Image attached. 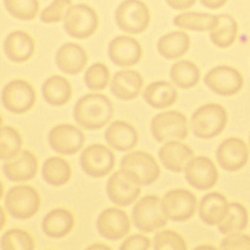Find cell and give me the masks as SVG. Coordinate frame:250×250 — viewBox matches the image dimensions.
Instances as JSON below:
<instances>
[{
    "mask_svg": "<svg viewBox=\"0 0 250 250\" xmlns=\"http://www.w3.org/2000/svg\"><path fill=\"white\" fill-rule=\"evenodd\" d=\"M112 114V104L103 94H87L81 97L73 109L75 121L88 130L104 127L109 122Z\"/></svg>",
    "mask_w": 250,
    "mask_h": 250,
    "instance_id": "1",
    "label": "cell"
},
{
    "mask_svg": "<svg viewBox=\"0 0 250 250\" xmlns=\"http://www.w3.org/2000/svg\"><path fill=\"white\" fill-rule=\"evenodd\" d=\"M227 121L228 114L225 107L219 104L210 103L195 109L190 118V127L196 137L212 139L225 129Z\"/></svg>",
    "mask_w": 250,
    "mask_h": 250,
    "instance_id": "2",
    "label": "cell"
},
{
    "mask_svg": "<svg viewBox=\"0 0 250 250\" xmlns=\"http://www.w3.org/2000/svg\"><path fill=\"white\" fill-rule=\"evenodd\" d=\"M134 226L144 232H150L164 227L168 217L163 208L162 199L154 194L142 197L133 207Z\"/></svg>",
    "mask_w": 250,
    "mask_h": 250,
    "instance_id": "3",
    "label": "cell"
},
{
    "mask_svg": "<svg viewBox=\"0 0 250 250\" xmlns=\"http://www.w3.org/2000/svg\"><path fill=\"white\" fill-rule=\"evenodd\" d=\"M41 198L31 186L19 185L12 187L5 196V208L16 219L27 220L39 210Z\"/></svg>",
    "mask_w": 250,
    "mask_h": 250,
    "instance_id": "4",
    "label": "cell"
},
{
    "mask_svg": "<svg viewBox=\"0 0 250 250\" xmlns=\"http://www.w3.org/2000/svg\"><path fill=\"white\" fill-rule=\"evenodd\" d=\"M150 132L159 143L184 140L188 135V119L178 110L160 112L151 119Z\"/></svg>",
    "mask_w": 250,
    "mask_h": 250,
    "instance_id": "5",
    "label": "cell"
},
{
    "mask_svg": "<svg viewBox=\"0 0 250 250\" xmlns=\"http://www.w3.org/2000/svg\"><path fill=\"white\" fill-rule=\"evenodd\" d=\"M142 183L131 171L120 169L114 172L106 183V193L109 200L119 206H128L141 193Z\"/></svg>",
    "mask_w": 250,
    "mask_h": 250,
    "instance_id": "6",
    "label": "cell"
},
{
    "mask_svg": "<svg viewBox=\"0 0 250 250\" xmlns=\"http://www.w3.org/2000/svg\"><path fill=\"white\" fill-rule=\"evenodd\" d=\"M115 21L125 32L142 33L149 24V10L141 0H124L116 8Z\"/></svg>",
    "mask_w": 250,
    "mask_h": 250,
    "instance_id": "7",
    "label": "cell"
},
{
    "mask_svg": "<svg viewBox=\"0 0 250 250\" xmlns=\"http://www.w3.org/2000/svg\"><path fill=\"white\" fill-rule=\"evenodd\" d=\"M99 19L95 10L86 4L72 5L63 20L65 32L77 39L91 37L98 28Z\"/></svg>",
    "mask_w": 250,
    "mask_h": 250,
    "instance_id": "8",
    "label": "cell"
},
{
    "mask_svg": "<svg viewBox=\"0 0 250 250\" xmlns=\"http://www.w3.org/2000/svg\"><path fill=\"white\" fill-rule=\"evenodd\" d=\"M204 83L217 95L232 96L241 90L243 77L236 68L222 64L211 68L205 74Z\"/></svg>",
    "mask_w": 250,
    "mask_h": 250,
    "instance_id": "9",
    "label": "cell"
},
{
    "mask_svg": "<svg viewBox=\"0 0 250 250\" xmlns=\"http://www.w3.org/2000/svg\"><path fill=\"white\" fill-rule=\"evenodd\" d=\"M1 100L3 105L9 111L23 113L33 106L36 95L33 87L27 81L15 79L3 88Z\"/></svg>",
    "mask_w": 250,
    "mask_h": 250,
    "instance_id": "10",
    "label": "cell"
},
{
    "mask_svg": "<svg viewBox=\"0 0 250 250\" xmlns=\"http://www.w3.org/2000/svg\"><path fill=\"white\" fill-rule=\"evenodd\" d=\"M114 163L113 152L102 144H94L87 146L80 155L81 168L93 178L106 176L112 170Z\"/></svg>",
    "mask_w": 250,
    "mask_h": 250,
    "instance_id": "11",
    "label": "cell"
},
{
    "mask_svg": "<svg viewBox=\"0 0 250 250\" xmlns=\"http://www.w3.org/2000/svg\"><path fill=\"white\" fill-rule=\"evenodd\" d=\"M162 202L168 219L174 222H184L190 219L197 204L194 194L185 188H174L167 191Z\"/></svg>",
    "mask_w": 250,
    "mask_h": 250,
    "instance_id": "12",
    "label": "cell"
},
{
    "mask_svg": "<svg viewBox=\"0 0 250 250\" xmlns=\"http://www.w3.org/2000/svg\"><path fill=\"white\" fill-rule=\"evenodd\" d=\"M216 158L224 170L229 172L238 171L246 165L249 159L247 145L240 138H228L219 145Z\"/></svg>",
    "mask_w": 250,
    "mask_h": 250,
    "instance_id": "13",
    "label": "cell"
},
{
    "mask_svg": "<svg viewBox=\"0 0 250 250\" xmlns=\"http://www.w3.org/2000/svg\"><path fill=\"white\" fill-rule=\"evenodd\" d=\"M120 167L136 174L144 186L151 185L160 176V168L156 160L146 151L136 150L127 153L122 158Z\"/></svg>",
    "mask_w": 250,
    "mask_h": 250,
    "instance_id": "14",
    "label": "cell"
},
{
    "mask_svg": "<svg viewBox=\"0 0 250 250\" xmlns=\"http://www.w3.org/2000/svg\"><path fill=\"white\" fill-rule=\"evenodd\" d=\"M50 146L62 154H73L84 145L83 132L71 124H59L48 134Z\"/></svg>",
    "mask_w": 250,
    "mask_h": 250,
    "instance_id": "15",
    "label": "cell"
},
{
    "mask_svg": "<svg viewBox=\"0 0 250 250\" xmlns=\"http://www.w3.org/2000/svg\"><path fill=\"white\" fill-rule=\"evenodd\" d=\"M188 183L193 188L205 190L213 188L218 181V171L213 161L207 156H195L185 170Z\"/></svg>",
    "mask_w": 250,
    "mask_h": 250,
    "instance_id": "16",
    "label": "cell"
},
{
    "mask_svg": "<svg viewBox=\"0 0 250 250\" xmlns=\"http://www.w3.org/2000/svg\"><path fill=\"white\" fill-rule=\"evenodd\" d=\"M96 227L99 233L104 238L117 240L125 236L130 230V220L125 211L109 207L100 213Z\"/></svg>",
    "mask_w": 250,
    "mask_h": 250,
    "instance_id": "17",
    "label": "cell"
},
{
    "mask_svg": "<svg viewBox=\"0 0 250 250\" xmlns=\"http://www.w3.org/2000/svg\"><path fill=\"white\" fill-rule=\"evenodd\" d=\"M107 54L110 61L116 65L131 66L140 62L143 49L137 39L119 35L109 42Z\"/></svg>",
    "mask_w": 250,
    "mask_h": 250,
    "instance_id": "18",
    "label": "cell"
},
{
    "mask_svg": "<svg viewBox=\"0 0 250 250\" xmlns=\"http://www.w3.org/2000/svg\"><path fill=\"white\" fill-rule=\"evenodd\" d=\"M37 158L29 150H21L3 163V172L12 182H24L34 178L37 172Z\"/></svg>",
    "mask_w": 250,
    "mask_h": 250,
    "instance_id": "19",
    "label": "cell"
},
{
    "mask_svg": "<svg viewBox=\"0 0 250 250\" xmlns=\"http://www.w3.org/2000/svg\"><path fill=\"white\" fill-rule=\"evenodd\" d=\"M163 166L172 172H183L193 158V150L180 141L166 142L158 151Z\"/></svg>",
    "mask_w": 250,
    "mask_h": 250,
    "instance_id": "20",
    "label": "cell"
},
{
    "mask_svg": "<svg viewBox=\"0 0 250 250\" xmlns=\"http://www.w3.org/2000/svg\"><path fill=\"white\" fill-rule=\"evenodd\" d=\"M144 79L142 75L133 69H124L117 71L110 83L112 94L122 101H131L136 99L142 91Z\"/></svg>",
    "mask_w": 250,
    "mask_h": 250,
    "instance_id": "21",
    "label": "cell"
},
{
    "mask_svg": "<svg viewBox=\"0 0 250 250\" xmlns=\"http://www.w3.org/2000/svg\"><path fill=\"white\" fill-rule=\"evenodd\" d=\"M58 67L64 73L74 75L85 67L88 57L83 47L76 43H65L56 53L55 58Z\"/></svg>",
    "mask_w": 250,
    "mask_h": 250,
    "instance_id": "22",
    "label": "cell"
},
{
    "mask_svg": "<svg viewBox=\"0 0 250 250\" xmlns=\"http://www.w3.org/2000/svg\"><path fill=\"white\" fill-rule=\"evenodd\" d=\"M35 44L32 37L22 30H15L7 35L4 41V51L9 60L23 62L31 58Z\"/></svg>",
    "mask_w": 250,
    "mask_h": 250,
    "instance_id": "23",
    "label": "cell"
},
{
    "mask_svg": "<svg viewBox=\"0 0 250 250\" xmlns=\"http://www.w3.org/2000/svg\"><path fill=\"white\" fill-rule=\"evenodd\" d=\"M104 138L110 146L119 151L132 149L139 139L135 127L123 120H116L109 124L104 132Z\"/></svg>",
    "mask_w": 250,
    "mask_h": 250,
    "instance_id": "24",
    "label": "cell"
},
{
    "mask_svg": "<svg viewBox=\"0 0 250 250\" xmlns=\"http://www.w3.org/2000/svg\"><path fill=\"white\" fill-rule=\"evenodd\" d=\"M229 203L225 195L220 192H209L199 202L198 214L202 222L209 226H215L226 216Z\"/></svg>",
    "mask_w": 250,
    "mask_h": 250,
    "instance_id": "25",
    "label": "cell"
},
{
    "mask_svg": "<svg viewBox=\"0 0 250 250\" xmlns=\"http://www.w3.org/2000/svg\"><path fill=\"white\" fill-rule=\"evenodd\" d=\"M74 226L73 214L64 208H56L48 212L42 221L44 233L52 238H60L68 234Z\"/></svg>",
    "mask_w": 250,
    "mask_h": 250,
    "instance_id": "26",
    "label": "cell"
},
{
    "mask_svg": "<svg viewBox=\"0 0 250 250\" xmlns=\"http://www.w3.org/2000/svg\"><path fill=\"white\" fill-rule=\"evenodd\" d=\"M144 100L154 108H164L172 105L178 98L175 87L167 81L159 80L150 83L144 91Z\"/></svg>",
    "mask_w": 250,
    "mask_h": 250,
    "instance_id": "27",
    "label": "cell"
},
{
    "mask_svg": "<svg viewBox=\"0 0 250 250\" xmlns=\"http://www.w3.org/2000/svg\"><path fill=\"white\" fill-rule=\"evenodd\" d=\"M238 24L234 18L228 14L217 15L215 26L209 31L211 42L219 48L230 47L237 36Z\"/></svg>",
    "mask_w": 250,
    "mask_h": 250,
    "instance_id": "28",
    "label": "cell"
},
{
    "mask_svg": "<svg viewBox=\"0 0 250 250\" xmlns=\"http://www.w3.org/2000/svg\"><path fill=\"white\" fill-rule=\"evenodd\" d=\"M190 40L184 31H172L161 36L157 41L158 53L167 60H176L189 49Z\"/></svg>",
    "mask_w": 250,
    "mask_h": 250,
    "instance_id": "29",
    "label": "cell"
},
{
    "mask_svg": "<svg viewBox=\"0 0 250 250\" xmlns=\"http://www.w3.org/2000/svg\"><path fill=\"white\" fill-rule=\"evenodd\" d=\"M72 89L68 80L61 75H53L45 80L42 85L44 100L52 105H62L71 98Z\"/></svg>",
    "mask_w": 250,
    "mask_h": 250,
    "instance_id": "30",
    "label": "cell"
},
{
    "mask_svg": "<svg viewBox=\"0 0 250 250\" xmlns=\"http://www.w3.org/2000/svg\"><path fill=\"white\" fill-rule=\"evenodd\" d=\"M42 176L45 182L51 186H62L70 180L71 168L65 159L59 156H51L43 163Z\"/></svg>",
    "mask_w": 250,
    "mask_h": 250,
    "instance_id": "31",
    "label": "cell"
},
{
    "mask_svg": "<svg viewBox=\"0 0 250 250\" xmlns=\"http://www.w3.org/2000/svg\"><path fill=\"white\" fill-rule=\"evenodd\" d=\"M217 21V16L208 13L186 12L177 15L174 18L173 23L184 29L192 31H211Z\"/></svg>",
    "mask_w": 250,
    "mask_h": 250,
    "instance_id": "32",
    "label": "cell"
},
{
    "mask_svg": "<svg viewBox=\"0 0 250 250\" xmlns=\"http://www.w3.org/2000/svg\"><path fill=\"white\" fill-rule=\"evenodd\" d=\"M248 225L247 209L239 202L229 203L224 219L218 224V229L223 234L242 231Z\"/></svg>",
    "mask_w": 250,
    "mask_h": 250,
    "instance_id": "33",
    "label": "cell"
},
{
    "mask_svg": "<svg viewBox=\"0 0 250 250\" xmlns=\"http://www.w3.org/2000/svg\"><path fill=\"white\" fill-rule=\"evenodd\" d=\"M170 77L175 85L182 89H189L195 86L200 78L198 66L188 60L174 62L170 68Z\"/></svg>",
    "mask_w": 250,
    "mask_h": 250,
    "instance_id": "34",
    "label": "cell"
},
{
    "mask_svg": "<svg viewBox=\"0 0 250 250\" xmlns=\"http://www.w3.org/2000/svg\"><path fill=\"white\" fill-rule=\"evenodd\" d=\"M3 250H31L34 249V240L25 229L15 228L6 230L0 241Z\"/></svg>",
    "mask_w": 250,
    "mask_h": 250,
    "instance_id": "35",
    "label": "cell"
},
{
    "mask_svg": "<svg viewBox=\"0 0 250 250\" xmlns=\"http://www.w3.org/2000/svg\"><path fill=\"white\" fill-rule=\"evenodd\" d=\"M1 159L8 160L17 155L21 148L22 140L20 133L11 126L1 128Z\"/></svg>",
    "mask_w": 250,
    "mask_h": 250,
    "instance_id": "36",
    "label": "cell"
},
{
    "mask_svg": "<svg viewBox=\"0 0 250 250\" xmlns=\"http://www.w3.org/2000/svg\"><path fill=\"white\" fill-rule=\"evenodd\" d=\"M8 13L21 21L33 20L39 10L38 0H4Z\"/></svg>",
    "mask_w": 250,
    "mask_h": 250,
    "instance_id": "37",
    "label": "cell"
},
{
    "mask_svg": "<svg viewBox=\"0 0 250 250\" xmlns=\"http://www.w3.org/2000/svg\"><path fill=\"white\" fill-rule=\"evenodd\" d=\"M109 75V70L104 63L95 62L85 71L84 81L90 90L100 91L107 86Z\"/></svg>",
    "mask_w": 250,
    "mask_h": 250,
    "instance_id": "38",
    "label": "cell"
},
{
    "mask_svg": "<svg viewBox=\"0 0 250 250\" xmlns=\"http://www.w3.org/2000/svg\"><path fill=\"white\" fill-rule=\"evenodd\" d=\"M154 249H187V243L184 237L177 231L171 229H164L158 231L153 237Z\"/></svg>",
    "mask_w": 250,
    "mask_h": 250,
    "instance_id": "39",
    "label": "cell"
},
{
    "mask_svg": "<svg viewBox=\"0 0 250 250\" xmlns=\"http://www.w3.org/2000/svg\"><path fill=\"white\" fill-rule=\"evenodd\" d=\"M71 6V0H54L41 12L40 20L45 23L60 22L64 20V17Z\"/></svg>",
    "mask_w": 250,
    "mask_h": 250,
    "instance_id": "40",
    "label": "cell"
},
{
    "mask_svg": "<svg viewBox=\"0 0 250 250\" xmlns=\"http://www.w3.org/2000/svg\"><path fill=\"white\" fill-rule=\"evenodd\" d=\"M222 249H243L250 250V236L240 232L227 234L221 241Z\"/></svg>",
    "mask_w": 250,
    "mask_h": 250,
    "instance_id": "41",
    "label": "cell"
},
{
    "mask_svg": "<svg viewBox=\"0 0 250 250\" xmlns=\"http://www.w3.org/2000/svg\"><path fill=\"white\" fill-rule=\"evenodd\" d=\"M150 247V239L146 235L142 234H133L127 237L122 244L120 245V249L122 250H146Z\"/></svg>",
    "mask_w": 250,
    "mask_h": 250,
    "instance_id": "42",
    "label": "cell"
},
{
    "mask_svg": "<svg viewBox=\"0 0 250 250\" xmlns=\"http://www.w3.org/2000/svg\"><path fill=\"white\" fill-rule=\"evenodd\" d=\"M166 3L175 10H187L191 8L196 0H165Z\"/></svg>",
    "mask_w": 250,
    "mask_h": 250,
    "instance_id": "43",
    "label": "cell"
},
{
    "mask_svg": "<svg viewBox=\"0 0 250 250\" xmlns=\"http://www.w3.org/2000/svg\"><path fill=\"white\" fill-rule=\"evenodd\" d=\"M199 1L205 8L212 9V10L219 9L228 2V0H199Z\"/></svg>",
    "mask_w": 250,
    "mask_h": 250,
    "instance_id": "44",
    "label": "cell"
},
{
    "mask_svg": "<svg viewBox=\"0 0 250 250\" xmlns=\"http://www.w3.org/2000/svg\"><path fill=\"white\" fill-rule=\"evenodd\" d=\"M88 248H94V249H96V248H110V247L107 246V245H104V244H93V245L88 246Z\"/></svg>",
    "mask_w": 250,
    "mask_h": 250,
    "instance_id": "45",
    "label": "cell"
},
{
    "mask_svg": "<svg viewBox=\"0 0 250 250\" xmlns=\"http://www.w3.org/2000/svg\"><path fill=\"white\" fill-rule=\"evenodd\" d=\"M249 144H250V135H249Z\"/></svg>",
    "mask_w": 250,
    "mask_h": 250,
    "instance_id": "46",
    "label": "cell"
}]
</instances>
